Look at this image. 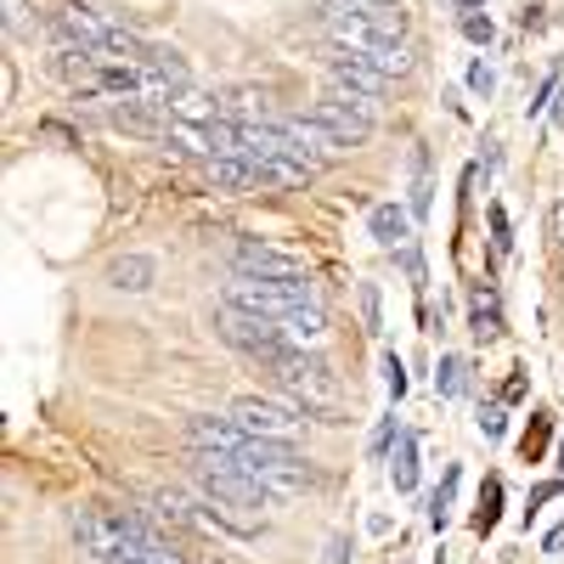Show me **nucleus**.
<instances>
[{
  "label": "nucleus",
  "instance_id": "7",
  "mask_svg": "<svg viewBox=\"0 0 564 564\" xmlns=\"http://www.w3.org/2000/svg\"><path fill=\"white\" fill-rule=\"evenodd\" d=\"M311 113L334 130L339 148H361V141L379 130V97H356V90H327Z\"/></svg>",
  "mask_w": 564,
  "mask_h": 564
},
{
  "label": "nucleus",
  "instance_id": "21",
  "mask_svg": "<svg viewBox=\"0 0 564 564\" xmlns=\"http://www.w3.org/2000/svg\"><path fill=\"white\" fill-rule=\"evenodd\" d=\"M547 226H553V238H558V243H564V198H558V204H553V209H547Z\"/></svg>",
  "mask_w": 564,
  "mask_h": 564
},
{
  "label": "nucleus",
  "instance_id": "19",
  "mask_svg": "<svg viewBox=\"0 0 564 564\" xmlns=\"http://www.w3.org/2000/svg\"><path fill=\"white\" fill-rule=\"evenodd\" d=\"M463 34L468 40H491V18H463Z\"/></svg>",
  "mask_w": 564,
  "mask_h": 564
},
{
  "label": "nucleus",
  "instance_id": "15",
  "mask_svg": "<svg viewBox=\"0 0 564 564\" xmlns=\"http://www.w3.org/2000/svg\"><path fill=\"white\" fill-rule=\"evenodd\" d=\"M468 316H475V339H497L502 334V311H497V289H491V282H480V289H475Z\"/></svg>",
  "mask_w": 564,
  "mask_h": 564
},
{
  "label": "nucleus",
  "instance_id": "18",
  "mask_svg": "<svg viewBox=\"0 0 564 564\" xmlns=\"http://www.w3.org/2000/svg\"><path fill=\"white\" fill-rule=\"evenodd\" d=\"M384 390H390L395 401L406 395V372H401V361H395V356H384Z\"/></svg>",
  "mask_w": 564,
  "mask_h": 564
},
{
  "label": "nucleus",
  "instance_id": "26",
  "mask_svg": "<svg viewBox=\"0 0 564 564\" xmlns=\"http://www.w3.org/2000/svg\"><path fill=\"white\" fill-rule=\"evenodd\" d=\"M558 468H564V463H558Z\"/></svg>",
  "mask_w": 564,
  "mask_h": 564
},
{
  "label": "nucleus",
  "instance_id": "17",
  "mask_svg": "<svg viewBox=\"0 0 564 564\" xmlns=\"http://www.w3.org/2000/svg\"><path fill=\"white\" fill-rule=\"evenodd\" d=\"M435 384H441V395H457V390H463V361H457V356H446V361H441Z\"/></svg>",
  "mask_w": 564,
  "mask_h": 564
},
{
  "label": "nucleus",
  "instance_id": "1",
  "mask_svg": "<svg viewBox=\"0 0 564 564\" xmlns=\"http://www.w3.org/2000/svg\"><path fill=\"white\" fill-rule=\"evenodd\" d=\"M260 372L276 384V395H282V401L305 406V412H311V417H322V423H339L345 379L334 372V361H327V356H316V350H289L282 361H271V367H260Z\"/></svg>",
  "mask_w": 564,
  "mask_h": 564
},
{
  "label": "nucleus",
  "instance_id": "6",
  "mask_svg": "<svg viewBox=\"0 0 564 564\" xmlns=\"http://www.w3.org/2000/svg\"><path fill=\"white\" fill-rule=\"evenodd\" d=\"M231 423H243L249 435H260V441H300L305 435V406H294V401H276V395H238L231 401V412H226Z\"/></svg>",
  "mask_w": 564,
  "mask_h": 564
},
{
  "label": "nucleus",
  "instance_id": "12",
  "mask_svg": "<svg viewBox=\"0 0 564 564\" xmlns=\"http://www.w3.org/2000/svg\"><path fill=\"white\" fill-rule=\"evenodd\" d=\"M220 119H231V124H271V119H282V113L271 108L265 90L238 85V90H226V97H220Z\"/></svg>",
  "mask_w": 564,
  "mask_h": 564
},
{
  "label": "nucleus",
  "instance_id": "22",
  "mask_svg": "<svg viewBox=\"0 0 564 564\" xmlns=\"http://www.w3.org/2000/svg\"><path fill=\"white\" fill-rule=\"evenodd\" d=\"M7 29H12V34L23 29V0H7Z\"/></svg>",
  "mask_w": 564,
  "mask_h": 564
},
{
  "label": "nucleus",
  "instance_id": "11",
  "mask_svg": "<svg viewBox=\"0 0 564 564\" xmlns=\"http://www.w3.org/2000/svg\"><path fill=\"white\" fill-rule=\"evenodd\" d=\"M276 334L289 339L294 350H316V345L327 339V316H322V305H300V311H282V316H276Z\"/></svg>",
  "mask_w": 564,
  "mask_h": 564
},
{
  "label": "nucleus",
  "instance_id": "10",
  "mask_svg": "<svg viewBox=\"0 0 564 564\" xmlns=\"http://www.w3.org/2000/svg\"><path fill=\"white\" fill-rule=\"evenodd\" d=\"M327 79H334V90H356V97H379V90L390 85L379 68H367V63L350 57V52H334V57H327Z\"/></svg>",
  "mask_w": 564,
  "mask_h": 564
},
{
  "label": "nucleus",
  "instance_id": "9",
  "mask_svg": "<svg viewBox=\"0 0 564 564\" xmlns=\"http://www.w3.org/2000/svg\"><path fill=\"white\" fill-rule=\"evenodd\" d=\"M204 175L220 193H260V159L249 153H220V159H204Z\"/></svg>",
  "mask_w": 564,
  "mask_h": 564
},
{
  "label": "nucleus",
  "instance_id": "24",
  "mask_svg": "<svg viewBox=\"0 0 564 564\" xmlns=\"http://www.w3.org/2000/svg\"><path fill=\"white\" fill-rule=\"evenodd\" d=\"M322 7H367V0H322Z\"/></svg>",
  "mask_w": 564,
  "mask_h": 564
},
{
  "label": "nucleus",
  "instance_id": "23",
  "mask_svg": "<svg viewBox=\"0 0 564 564\" xmlns=\"http://www.w3.org/2000/svg\"><path fill=\"white\" fill-rule=\"evenodd\" d=\"M452 7H457V12H468V18H475V12H480V0H452Z\"/></svg>",
  "mask_w": 564,
  "mask_h": 564
},
{
  "label": "nucleus",
  "instance_id": "4",
  "mask_svg": "<svg viewBox=\"0 0 564 564\" xmlns=\"http://www.w3.org/2000/svg\"><path fill=\"white\" fill-rule=\"evenodd\" d=\"M141 531H148V520H135V513H113V508H79L74 513V542L102 558V564H119L135 553Z\"/></svg>",
  "mask_w": 564,
  "mask_h": 564
},
{
  "label": "nucleus",
  "instance_id": "16",
  "mask_svg": "<svg viewBox=\"0 0 564 564\" xmlns=\"http://www.w3.org/2000/svg\"><path fill=\"white\" fill-rule=\"evenodd\" d=\"M390 480H395V491H412V486H417V441H412V435H401V441H395Z\"/></svg>",
  "mask_w": 564,
  "mask_h": 564
},
{
  "label": "nucleus",
  "instance_id": "8",
  "mask_svg": "<svg viewBox=\"0 0 564 564\" xmlns=\"http://www.w3.org/2000/svg\"><path fill=\"white\" fill-rule=\"evenodd\" d=\"M231 271H243V276H305V260L265 243V238H238L231 243Z\"/></svg>",
  "mask_w": 564,
  "mask_h": 564
},
{
  "label": "nucleus",
  "instance_id": "25",
  "mask_svg": "<svg viewBox=\"0 0 564 564\" xmlns=\"http://www.w3.org/2000/svg\"><path fill=\"white\" fill-rule=\"evenodd\" d=\"M198 564H226V558H215V553H209V558H198Z\"/></svg>",
  "mask_w": 564,
  "mask_h": 564
},
{
  "label": "nucleus",
  "instance_id": "20",
  "mask_svg": "<svg viewBox=\"0 0 564 564\" xmlns=\"http://www.w3.org/2000/svg\"><path fill=\"white\" fill-rule=\"evenodd\" d=\"M480 430H486V435H502V412H497V406L480 412Z\"/></svg>",
  "mask_w": 564,
  "mask_h": 564
},
{
  "label": "nucleus",
  "instance_id": "13",
  "mask_svg": "<svg viewBox=\"0 0 564 564\" xmlns=\"http://www.w3.org/2000/svg\"><path fill=\"white\" fill-rule=\"evenodd\" d=\"M153 276H159V265H153L148 254H119V260H108V282H113L119 294H148Z\"/></svg>",
  "mask_w": 564,
  "mask_h": 564
},
{
  "label": "nucleus",
  "instance_id": "3",
  "mask_svg": "<svg viewBox=\"0 0 564 564\" xmlns=\"http://www.w3.org/2000/svg\"><path fill=\"white\" fill-rule=\"evenodd\" d=\"M220 305H238V311H254V316H271L276 322L282 311L316 305V289H311L305 276H243V271H231Z\"/></svg>",
  "mask_w": 564,
  "mask_h": 564
},
{
  "label": "nucleus",
  "instance_id": "5",
  "mask_svg": "<svg viewBox=\"0 0 564 564\" xmlns=\"http://www.w3.org/2000/svg\"><path fill=\"white\" fill-rule=\"evenodd\" d=\"M215 327H220V339L231 345V350H243L254 367H271V361H282L294 345L276 334V322L271 316H254V311H238V305H220L215 311Z\"/></svg>",
  "mask_w": 564,
  "mask_h": 564
},
{
  "label": "nucleus",
  "instance_id": "14",
  "mask_svg": "<svg viewBox=\"0 0 564 564\" xmlns=\"http://www.w3.org/2000/svg\"><path fill=\"white\" fill-rule=\"evenodd\" d=\"M372 238H379L384 249L412 243V215H406V209H395V204H379V209H372Z\"/></svg>",
  "mask_w": 564,
  "mask_h": 564
},
{
  "label": "nucleus",
  "instance_id": "2",
  "mask_svg": "<svg viewBox=\"0 0 564 564\" xmlns=\"http://www.w3.org/2000/svg\"><path fill=\"white\" fill-rule=\"evenodd\" d=\"M193 480H198L204 497H215L226 508H243V513H260V508L276 502L238 457H220V452H193Z\"/></svg>",
  "mask_w": 564,
  "mask_h": 564
}]
</instances>
